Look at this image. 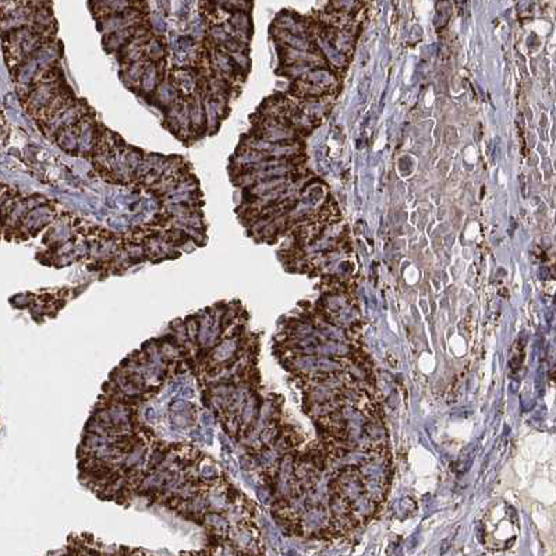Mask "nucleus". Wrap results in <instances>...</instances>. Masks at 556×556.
Listing matches in <instances>:
<instances>
[{
    "label": "nucleus",
    "mask_w": 556,
    "mask_h": 556,
    "mask_svg": "<svg viewBox=\"0 0 556 556\" xmlns=\"http://www.w3.org/2000/svg\"><path fill=\"white\" fill-rule=\"evenodd\" d=\"M456 2H458V3H460V5H462V3H464V2H466V0H456Z\"/></svg>",
    "instance_id": "obj_3"
},
{
    "label": "nucleus",
    "mask_w": 556,
    "mask_h": 556,
    "mask_svg": "<svg viewBox=\"0 0 556 556\" xmlns=\"http://www.w3.org/2000/svg\"><path fill=\"white\" fill-rule=\"evenodd\" d=\"M452 15V8L448 0H440L437 5V16H435V27L438 30L444 28L451 19Z\"/></svg>",
    "instance_id": "obj_2"
},
{
    "label": "nucleus",
    "mask_w": 556,
    "mask_h": 556,
    "mask_svg": "<svg viewBox=\"0 0 556 556\" xmlns=\"http://www.w3.org/2000/svg\"><path fill=\"white\" fill-rule=\"evenodd\" d=\"M132 0H95V10L101 17L121 13L131 9Z\"/></svg>",
    "instance_id": "obj_1"
}]
</instances>
